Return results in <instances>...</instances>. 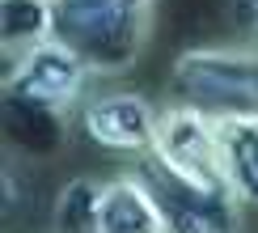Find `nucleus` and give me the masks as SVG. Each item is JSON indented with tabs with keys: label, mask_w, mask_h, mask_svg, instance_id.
Wrapping results in <instances>:
<instances>
[{
	"label": "nucleus",
	"mask_w": 258,
	"mask_h": 233,
	"mask_svg": "<svg viewBox=\"0 0 258 233\" xmlns=\"http://www.w3.org/2000/svg\"><path fill=\"white\" fill-rule=\"evenodd\" d=\"M153 0H55V38L89 60L93 72L119 77L144 51Z\"/></svg>",
	"instance_id": "2"
},
{
	"label": "nucleus",
	"mask_w": 258,
	"mask_h": 233,
	"mask_svg": "<svg viewBox=\"0 0 258 233\" xmlns=\"http://www.w3.org/2000/svg\"><path fill=\"white\" fill-rule=\"evenodd\" d=\"M224 187L241 208H258V123H220Z\"/></svg>",
	"instance_id": "8"
},
{
	"label": "nucleus",
	"mask_w": 258,
	"mask_h": 233,
	"mask_svg": "<svg viewBox=\"0 0 258 233\" xmlns=\"http://www.w3.org/2000/svg\"><path fill=\"white\" fill-rule=\"evenodd\" d=\"M153 161L174 169L178 178H190L199 187H224L220 169V123L208 119L195 106L174 102L169 110H161L157 140H153ZM229 191V187H224Z\"/></svg>",
	"instance_id": "5"
},
{
	"label": "nucleus",
	"mask_w": 258,
	"mask_h": 233,
	"mask_svg": "<svg viewBox=\"0 0 258 233\" xmlns=\"http://www.w3.org/2000/svg\"><path fill=\"white\" fill-rule=\"evenodd\" d=\"M5 132L26 153H55L63 144V110L26 102L17 93H5Z\"/></svg>",
	"instance_id": "9"
},
{
	"label": "nucleus",
	"mask_w": 258,
	"mask_h": 233,
	"mask_svg": "<svg viewBox=\"0 0 258 233\" xmlns=\"http://www.w3.org/2000/svg\"><path fill=\"white\" fill-rule=\"evenodd\" d=\"M140 174L157 195L165 233H241V204L233 199V191L178 178L174 169H165L153 157Z\"/></svg>",
	"instance_id": "3"
},
{
	"label": "nucleus",
	"mask_w": 258,
	"mask_h": 233,
	"mask_svg": "<svg viewBox=\"0 0 258 233\" xmlns=\"http://www.w3.org/2000/svg\"><path fill=\"white\" fill-rule=\"evenodd\" d=\"M157 123H161V110L144 93H132V89L98 93V98H89L81 106V132L98 148L123 153V157H148L153 153Z\"/></svg>",
	"instance_id": "6"
},
{
	"label": "nucleus",
	"mask_w": 258,
	"mask_h": 233,
	"mask_svg": "<svg viewBox=\"0 0 258 233\" xmlns=\"http://www.w3.org/2000/svg\"><path fill=\"white\" fill-rule=\"evenodd\" d=\"M98 233H165L157 195L144 183V174H119L102 183Z\"/></svg>",
	"instance_id": "7"
},
{
	"label": "nucleus",
	"mask_w": 258,
	"mask_h": 233,
	"mask_svg": "<svg viewBox=\"0 0 258 233\" xmlns=\"http://www.w3.org/2000/svg\"><path fill=\"white\" fill-rule=\"evenodd\" d=\"M55 38V0H0V42L5 55Z\"/></svg>",
	"instance_id": "10"
},
{
	"label": "nucleus",
	"mask_w": 258,
	"mask_h": 233,
	"mask_svg": "<svg viewBox=\"0 0 258 233\" xmlns=\"http://www.w3.org/2000/svg\"><path fill=\"white\" fill-rule=\"evenodd\" d=\"M98 204H102L98 178H85V174L68 178L51 204V233H98Z\"/></svg>",
	"instance_id": "11"
},
{
	"label": "nucleus",
	"mask_w": 258,
	"mask_h": 233,
	"mask_svg": "<svg viewBox=\"0 0 258 233\" xmlns=\"http://www.w3.org/2000/svg\"><path fill=\"white\" fill-rule=\"evenodd\" d=\"M89 77H93L89 60L77 55L68 42L47 38L38 47L21 51V55H9L5 93H17V98L51 106V110H72L85 98Z\"/></svg>",
	"instance_id": "4"
},
{
	"label": "nucleus",
	"mask_w": 258,
	"mask_h": 233,
	"mask_svg": "<svg viewBox=\"0 0 258 233\" xmlns=\"http://www.w3.org/2000/svg\"><path fill=\"white\" fill-rule=\"evenodd\" d=\"M229 13H233V21L241 30L258 34V0H229Z\"/></svg>",
	"instance_id": "12"
},
{
	"label": "nucleus",
	"mask_w": 258,
	"mask_h": 233,
	"mask_svg": "<svg viewBox=\"0 0 258 233\" xmlns=\"http://www.w3.org/2000/svg\"><path fill=\"white\" fill-rule=\"evenodd\" d=\"M169 93L216 123H258V47H190L174 60Z\"/></svg>",
	"instance_id": "1"
}]
</instances>
